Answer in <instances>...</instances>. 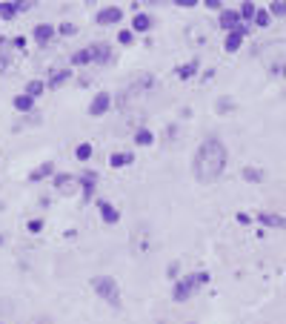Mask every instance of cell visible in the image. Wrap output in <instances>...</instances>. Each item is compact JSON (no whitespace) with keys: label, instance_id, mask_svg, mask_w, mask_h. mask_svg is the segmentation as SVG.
<instances>
[{"label":"cell","instance_id":"f546056e","mask_svg":"<svg viewBox=\"0 0 286 324\" xmlns=\"http://www.w3.org/2000/svg\"><path fill=\"white\" fill-rule=\"evenodd\" d=\"M120 43H132V32H129V29L120 32Z\"/></svg>","mask_w":286,"mask_h":324},{"label":"cell","instance_id":"484cf974","mask_svg":"<svg viewBox=\"0 0 286 324\" xmlns=\"http://www.w3.org/2000/svg\"><path fill=\"white\" fill-rule=\"evenodd\" d=\"M243 178H246V181H260V178H263V172H260V170H252V167H246V170H243Z\"/></svg>","mask_w":286,"mask_h":324},{"label":"cell","instance_id":"cb8c5ba5","mask_svg":"<svg viewBox=\"0 0 286 324\" xmlns=\"http://www.w3.org/2000/svg\"><path fill=\"white\" fill-rule=\"evenodd\" d=\"M252 20H255V26H269V12H263V9H258Z\"/></svg>","mask_w":286,"mask_h":324},{"label":"cell","instance_id":"5b68a950","mask_svg":"<svg viewBox=\"0 0 286 324\" xmlns=\"http://www.w3.org/2000/svg\"><path fill=\"white\" fill-rule=\"evenodd\" d=\"M120 17H123V12H120V6H106V9H101L98 12V23L101 26H109V23H120Z\"/></svg>","mask_w":286,"mask_h":324},{"label":"cell","instance_id":"9a60e30c","mask_svg":"<svg viewBox=\"0 0 286 324\" xmlns=\"http://www.w3.org/2000/svg\"><path fill=\"white\" fill-rule=\"evenodd\" d=\"M72 63H75V66H83V63H92V46H89V49L75 52V55H72Z\"/></svg>","mask_w":286,"mask_h":324},{"label":"cell","instance_id":"3957f363","mask_svg":"<svg viewBox=\"0 0 286 324\" xmlns=\"http://www.w3.org/2000/svg\"><path fill=\"white\" fill-rule=\"evenodd\" d=\"M92 290L98 293L109 307H120V287L112 275H98V278H92Z\"/></svg>","mask_w":286,"mask_h":324},{"label":"cell","instance_id":"8992f818","mask_svg":"<svg viewBox=\"0 0 286 324\" xmlns=\"http://www.w3.org/2000/svg\"><path fill=\"white\" fill-rule=\"evenodd\" d=\"M109 106H112V95H109V92H101L95 101L89 103V115H103Z\"/></svg>","mask_w":286,"mask_h":324},{"label":"cell","instance_id":"8fae6325","mask_svg":"<svg viewBox=\"0 0 286 324\" xmlns=\"http://www.w3.org/2000/svg\"><path fill=\"white\" fill-rule=\"evenodd\" d=\"M112 58V49L106 46V43H98V46H92V60L95 63H106Z\"/></svg>","mask_w":286,"mask_h":324},{"label":"cell","instance_id":"6da1fadb","mask_svg":"<svg viewBox=\"0 0 286 324\" xmlns=\"http://www.w3.org/2000/svg\"><path fill=\"white\" fill-rule=\"evenodd\" d=\"M226 170V147L220 138H206L198 152H195V164H192V172L201 184H212L218 181L220 172Z\"/></svg>","mask_w":286,"mask_h":324},{"label":"cell","instance_id":"7402d4cb","mask_svg":"<svg viewBox=\"0 0 286 324\" xmlns=\"http://www.w3.org/2000/svg\"><path fill=\"white\" fill-rule=\"evenodd\" d=\"M17 15V3H0V17H15Z\"/></svg>","mask_w":286,"mask_h":324},{"label":"cell","instance_id":"44dd1931","mask_svg":"<svg viewBox=\"0 0 286 324\" xmlns=\"http://www.w3.org/2000/svg\"><path fill=\"white\" fill-rule=\"evenodd\" d=\"M269 15H275V17H286V0H275L269 6Z\"/></svg>","mask_w":286,"mask_h":324},{"label":"cell","instance_id":"d6986e66","mask_svg":"<svg viewBox=\"0 0 286 324\" xmlns=\"http://www.w3.org/2000/svg\"><path fill=\"white\" fill-rule=\"evenodd\" d=\"M195 72H198V60H192V63H186V66H181L178 69V78H192V75H195Z\"/></svg>","mask_w":286,"mask_h":324},{"label":"cell","instance_id":"d6a6232c","mask_svg":"<svg viewBox=\"0 0 286 324\" xmlns=\"http://www.w3.org/2000/svg\"><path fill=\"white\" fill-rule=\"evenodd\" d=\"M281 72H284V78H286V63H284V69H281Z\"/></svg>","mask_w":286,"mask_h":324},{"label":"cell","instance_id":"4fadbf2b","mask_svg":"<svg viewBox=\"0 0 286 324\" xmlns=\"http://www.w3.org/2000/svg\"><path fill=\"white\" fill-rule=\"evenodd\" d=\"M132 161H135L132 152H115L112 158H109V164H112V167H129Z\"/></svg>","mask_w":286,"mask_h":324},{"label":"cell","instance_id":"7a4b0ae2","mask_svg":"<svg viewBox=\"0 0 286 324\" xmlns=\"http://www.w3.org/2000/svg\"><path fill=\"white\" fill-rule=\"evenodd\" d=\"M209 281V273H192V275H183V278H178V284H175V290H172V298L175 301H189L198 287H203Z\"/></svg>","mask_w":286,"mask_h":324},{"label":"cell","instance_id":"f1b7e54d","mask_svg":"<svg viewBox=\"0 0 286 324\" xmlns=\"http://www.w3.org/2000/svg\"><path fill=\"white\" fill-rule=\"evenodd\" d=\"M29 230H32V233H40V230H43V221H40V218L29 221Z\"/></svg>","mask_w":286,"mask_h":324},{"label":"cell","instance_id":"2e32d148","mask_svg":"<svg viewBox=\"0 0 286 324\" xmlns=\"http://www.w3.org/2000/svg\"><path fill=\"white\" fill-rule=\"evenodd\" d=\"M132 26H135V32H149L152 29V17L149 15H135V23H132Z\"/></svg>","mask_w":286,"mask_h":324},{"label":"cell","instance_id":"ffe728a7","mask_svg":"<svg viewBox=\"0 0 286 324\" xmlns=\"http://www.w3.org/2000/svg\"><path fill=\"white\" fill-rule=\"evenodd\" d=\"M43 89H46V84H43V81H32V84L26 86V95H29V98H37Z\"/></svg>","mask_w":286,"mask_h":324},{"label":"cell","instance_id":"4dcf8cb0","mask_svg":"<svg viewBox=\"0 0 286 324\" xmlns=\"http://www.w3.org/2000/svg\"><path fill=\"white\" fill-rule=\"evenodd\" d=\"M60 32H63V34H72V32H75V26H72V23H60Z\"/></svg>","mask_w":286,"mask_h":324},{"label":"cell","instance_id":"277c9868","mask_svg":"<svg viewBox=\"0 0 286 324\" xmlns=\"http://www.w3.org/2000/svg\"><path fill=\"white\" fill-rule=\"evenodd\" d=\"M240 20H243V17H240L237 9H223V12H220V26H223L226 32H235L237 26H240Z\"/></svg>","mask_w":286,"mask_h":324},{"label":"cell","instance_id":"52a82bcc","mask_svg":"<svg viewBox=\"0 0 286 324\" xmlns=\"http://www.w3.org/2000/svg\"><path fill=\"white\" fill-rule=\"evenodd\" d=\"M98 209H101V215H103V221L106 224H118L120 221V209L118 206H112L109 201H98Z\"/></svg>","mask_w":286,"mask_h":324},{"label":"cell","instance_id":"7c38bea8","mask_svg":"<svg viewBox=\"0 0 286 324\" xmlns=\"http://www.w3.org/2000/svg\"><path fill=\"white\" fill-rule=\"evenodd\" d=\"M69 78H72V72H69V69H57V72H54V75L49 78V86H52V89H57V86L66 84Z\"/></svg>","mask_w":286,"mask_h":324},{"label":"cell","instance_id":"1f68e13d","mask_svg":"<svg viewBox=\"0 0 286 324\" xmlns=\"http://www.w3.org/2000/svg\"><path fill=\"white\" fill-rule=\"evenodd\" d=\"M206 6H209V9H220V12H223V6H220V0H206Z\"/></svg>","mask_w":286,"mask_h":324},{"label":"cell","instance_id":"4316f807","mask_svg":"<svg viewBox=\"0 0 286 324\" xmlns=\"http://www.w3.org/2000/svg\"><path fill=\"white\" fill-rule=\"evenodd\" d=\"M89 158H92V147H89V144H80V147H78V161H89Z\"/></svg>","mask_w":286,"mask_h":324},{"label":"cell","instance_id":"603a6c76","mask_svg":"<svg viewBox=\"0 0 286 324\" xmlns=\"http://www.w3.org/2000/svg\"><path fill=\"white\" fill-rule=\"evenodd\" d=\"M72 181H75L72 175H57V178H54V187L60 189V192H66V189H69V184H72Z\"/></svg>","mask_w":286,"mask_h":324},{"label":"cell","instance_id":"ac0fdd59","mask_svg":"<svg viewBox=\"0 0 286 324\" xmlns=\"http://www.w3.org/2000/svg\"><path fill=\"white\" fill-rule=\"evenodd\" d=\"M52 172H54V167H52V164H40V167H37V170L29 175V181H40V178H46V175H52Z\"/></svg>","mask_w":286,"mask_h":324},{"label":"cell","instance_id":"9c48e42d","mask_svg":"<svg viewBox=\"0 0 286 324\" xmlns=\"http://www.w3.org/2000/svg\"><path fill=\"white\" fill-rule=\"evenodd\" d=\"M95 184H98V175L89 170L80 175V187H83V198H92V192H95Z\"/></svg>","mask_w":286,"mask_h":324},{"label":"cell","instance_id":"e0dca14e","mask_svg":"<svg viewBox=\"0 0 286 324\" xmlns=\"http://www.w3.org/2000/svg\"><path fill=\"white\" fill-rule=\"evenodd\" d=\"M34 106V98H29V95H17L15 98V109H20V112H29Z\"/></svg>","mask_w":286,"mask_h":324},{"label":"cell","instance_id":"d4e9b609","mask_svg":"<svg viewBox=\"0 0 286 324\" xmlns=\"http://www.w3.org/2000/svg\"><path fill=\"white\" fill-rule=\"evenodd\" d=\"M135 144H140V147H149V144H152V132H149V129H140V132L135 135Z\"/></svg>","mask_w":286,"mask_h":324},{"label":"cell","instance_id":"5bb4252c","mask_svg":"<svg viewBox=\"0 0 286 324\" xmlns=\"http://www.w3.org/2000/svg\"><path fill=\"white\" fill-rule=\"evenodd\" d=\"M240 40H243V32H240V29L229 32V34H226V49H229V52L240 49Z\"/></svg>","mask_w":286,"mask_h":324},{"label":"cell","instance_id":"83f0119b","mask_svg":"<svg viewBox=\"0 0 286 324\" xmlns=\"http://www.w3.org/2000/svg\"><path fill=\"white\" fill-rule=\"evenodd\" d=\"M255 12H258L255 3H243V6H240V17H255Z\"/></svg>","mask_w":286,"mask_h":324},{"label":"cell","instance_id":"30bf717a","mask_svg":"<svg viewBox=\"0 0 286 324\" xmlns=\"http://www.w3.org/2000/svg\"><path fill=\"white\" fill-rule=\"evenodd\" d=\"M52 34H54V26H49V23H40V26H34V40H37V43H49Z\"/></svg>","mask_w":286,"mask_h":324},{"label":"cell","instance_id":"ba28073f","mask_svg":"<svg viewBox=\"0 0 286 324\" xmlns=\"http://www.w3.org/2000/svg\"><path fill=\"white\" fill-rule=\"evenodd\" d=\"M258 221L266 224V227H278V230L286 227V218L284 215H275V212H258Z\"/></svg>","mask_w":286,"mask_h":324}]
</instances>
